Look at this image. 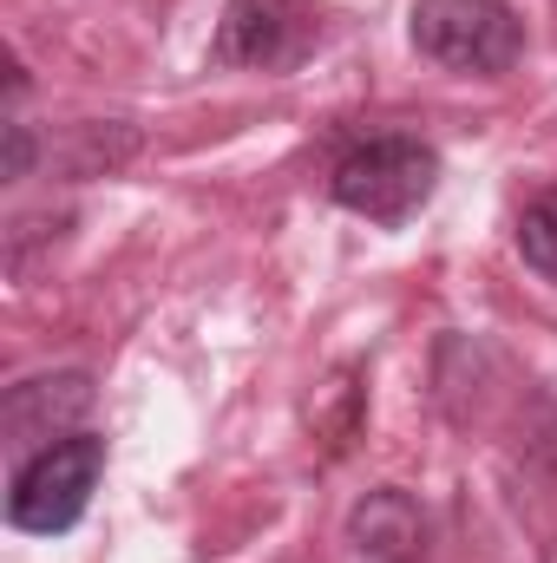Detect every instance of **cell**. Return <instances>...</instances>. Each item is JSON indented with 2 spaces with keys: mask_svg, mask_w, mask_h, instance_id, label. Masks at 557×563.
Returning a JSON list of instances; mask_svg holds the SVG:
<instances>
[{
  "mask_svg": "<svg viewBox=\"0 0 557 563\" xmlns=\"http://www.w3.org/2000/svg\"><path fill=\"white\" fill-rule=\"evenodd\" d=\"M328 190H335L341 210H354V217H368L381 230H401L439 190V151L426 139H414V132H381V139L354 144L335 164Z\"/></svg>",
  "mask_w": 557,
  "mask_h": 563,
  "instance_id": "1",
  "label": "cell"
},
{
  "mask_svg": "<svg viewBox=\"0 0 557 563\" xmlns=\"http://www.w3.org/2000/svg\"><path fill=\"white\" fill-rule=\"evenodd\" d=\"M407 33L419 59L466 79H499L525 53V20L505 0H414Z\"/></svg>",
  "mask_w": 557,
  "mask_h": 563,
  "instance_id": "2",
  "label": "cell"
},
{
  "mask_svg": "<svg viewBox=\"0 0 557 563\" xmlns=\"http://www.w3.org/2000/svg\"><path fill=\"white\" fill-rule=\"evenodd\" d=\"M99 472H106V439L99 432H73L33 459L13 465L7 478V525L13 531H33V538H59L86 518L92 492H99Z\"/></svg>",
  "mask_w": 557,
  "mask_h": 563,
  "instance_id": "3",
  "label": "cell"
},
{
  "mask_svg": "<svg viewBox=\"0 0 557 563\" xmlns=\"http://www.w3.org/2000/svg\"><path fill=\"white\" fill-rule=\"evenodd\" d=\"M321 40V7L315 0H230L210 40V66H243V73H288L315 53Z\"/></svg>",
  "mask_w": 557,
  "mask_h": 563,
  "instance_id": "4",
  "label": "cell"
},
{
  "mask_svg": "<svg viewBox=\"0 0 557 563\" xmlns=\"http://www.w3.org/2000/svg\"><path fill=\"white\" fill-rule=\"evenodd\" d=\"M92 413V374H40V380H20L7 387L0 400V432H7V452L13 465L73 439L79 420Z\"/></svg>",
  "mask_w": 557,
  "mask_h": 563,
  "instance_id": "5",
  "label": "cell"
},
{
  "mask_svg": "<svg viewBox=\"0 0 557 563\" xmlns=\"http://www.w3.org/2000/svg\"><path fill=\"white\" fill-rule=\"evenodd\" d=\"M348 544L361 563H419L426 558V511L414 492L381 485L348 511Z\"/></svg>",
  "mask_w": 557,
  "mask_h": 563,
  "instance_id": "6",
  "label": "cell"
},
{
  "mask_svg": "<svg viewBox=\"0 0 557 563\" xmlns=\"http://www.w3.org/2000/svg\"><path fill=\"white\" fill-rule=\"evenodd\" d=\"M518 256L545 282H557V184H545L525 203V217H518Z\"/></svg>",
  "mask_w": 557,
  "mask_h": 563,
  "instance_id": "7",
  "label": "cell"
},
{
  "mask_svg": "<svg viewBox=\"0 0 557 563\" xmlns=\"http://www.w3.org/2000/svg\"><path fill=\"white\" fill-rule=\"evenodd\" d=\"M26 170H33V132L7 119V177H26Z\"/></svg>",
  "mask_w": 557,
  "mask_h": 563,
  "instance_id": "8",
  "label": "cell"
}]
</instances>
